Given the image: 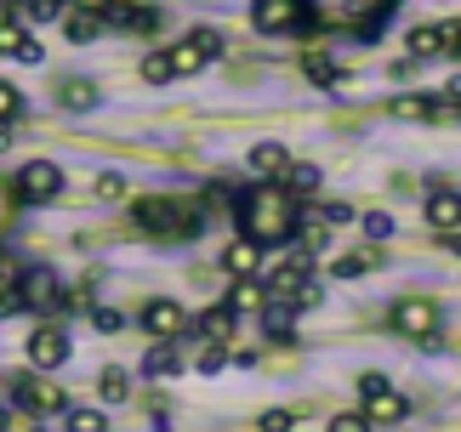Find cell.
Here are the masks:
<instances>
[{"label": "cell", "mask_w": 461, "mask_h": 432, "mask_svg": "<svg viewBox=\"0 0 461 432\" xmlns=\"http://www.w3.org/2000/svg\"><path fill=\"white\" fill-rule=\"evenodd\" d=\"M445 97H450V103H461V75L450 80V92H445Z\"/></svg>", "instance_id": "45"}, {"label": "cell", "mask_w": 461, "mask_h": 432, "mask_svg": "<svg viewBox=\"0 0 461 432\" xmlns=\"http://www.w3.org/2000/svg\"><path fill=\"white\" fill-rule=\"evenodd\" d=\"M257 427H262V432H291V427H296V416H291V410H268V416H262Z\"/></svg>", "instance_id": "37"}, {"label": "cell", "mask_w": 461, "mask_h": 432, "mask_svg": "<svg viewBox=\"0 0 461 432\" xmlns=\"http://www.w3.org/2000/svg\"><path fill=\"white\" fill-rule=\"evenodd\" d=\"M97 392H103V404H126L131 399V375L120 370V364H109V370L97 375Z\"/></svg>", "instance_id": "22"}, {"label": "cell", "mask_w": 461, "mask_h": 432, "mask_svg": "<svg viewBox=\"0 0 461 432\" xmlns=\"http://www.w3.org/2000/svg\"><path fill=\"white\" fill-rule=\"evenodd\" d=\"M143 330H154L159 341H171L176 330H183V308H176V302H166V296L149 302V308H143Z\"/></svg>", "instance_id": "13"}, {"label": "cell", "mask_w": 461, "mask_h": 432, "mask_svg": "<svg viewBox=\"0 0 461 432\" xmlns=\"http://www.w3.org/2000/svg\"><path fill=\"white\" fill-rule=\"evenodd\" d=\"M97 29H103V17H97V12H68V17H63V34H68L75 46L97 40Z\"/></svg>", "instance_id": "23"}, {"label": "cell", "mask_w": 461, "mask_h": 432, "mask_svg": "<svg viewBox=\"0 0 461 432\" xmlns=\"http://www.w3.org/2000/svg\"><path fill=\"white\" fill-rule=\"evenodd\" d=\"M291 319H296L291 302L268 296V308H262V330H268V341H291Z\"/></svg>", "instance_id": "19"}, {"label": "cell", "mask_w": 461, "mask_h": 432, "mask_svg": "<svg viewBox=\"0 0 461 432\" xmlns=\"http://www.w3.org/2000/svg\"><path fill=\"white\" fill-rule=\"evenodd\" d=\"M370 262H376V250H353V256H336V262H330V279H359V274H370Z\"/></svg>", "instance_id": "24"}, {"label": "cell", "mask_w": 461, "mask_h": 432, "mask_svg": "<svg viewBox=\"0 0 461 432\" xmlns=\"http://www.w3.org/2000/svg\"><path fill=\"white\" fill-rule=\"evenodd\" d=\"M58 103L68 108V114H86V108L103 103V92H97V80H63L58 86Z\"/></svg>", "instance_id": "17"}, {"label": "cell", "mask_w": 461, "mask_h": 432, "mask_svg": "<svg viewBox=\"0 0 461 432\" xmlns=\"http://www.w3.org/2000/svg\"><path fill=\"white\" fill-rule=\"evenodd\" d=\"M303 75L313 86H342V63H330V58H303Z\"/></svg>", "instance_id": "27"}, {"label": "cell", "mask_w": 461, "mask_h": 432, "mask_svg": "<svg viewBox=\"0 0 461 432\" xmlns=\"http://www.w3.org/2000/svg\"><path fill=\"white\" fill-rule=\"evenodd\" d=\"M376 392H387V375L365 370V375H359V399H376Z\"/></svg>", "instance_id": "40"}, {"label": "cell", "mask_w": 461, "mask_h": 432, "mask_svg": "<svg viewBox=\"0 0 461 432\" xmlns=\"http://www.w3.org/2000/svg\"><path fill=\"white\" fill-rule=\"evenodd\" d=\"M29 358H34V370H58L63 358H68V336L58 330V324L34 330V336H29Z\"/></svg>", "instance_id": "10"}, {"label": "cell", "mask_w": 461, "mask_h": 432, "mask_svg": "<svg viewBox=\"0 0 461 432\" xmlns=\"http://www.w3.org/2000/svg\"><path fill=\"white\" fill-rule=\"evenodd\" d=\"M63 427H68V432H109V416H103L97 404H92V410H68Z\"/></svg>", "instance_id": "26"}, {"label": "cell", "mask_w": 461, "mask_h": 432, "mask_svg": "<svg viewBox=\"0 0 461 432\" xmlns=\"http://www.w3.org/2000/svg\"><path fill=\"white\" fill-rule=\"evenodd\" d=\"M23 6V17H41V23H51V17H63L68 0H17Z\"/></svg>", "instance_id": "33"}, {"label": "cell", "mask_w": 461, "mask_h": 432, "mask_svg": "<svg viewBox=\"0 0 461 432\" xmlns=\"http://www.w3.org/2000/svg\"><path fill=\"white\" fill-rule=\"evenodd\" d=\"M6 427H12V421H6V410H0V432H6Z\"/></svg>", "instance_id": "47"}, {"label": "cell", "mask_w": 461, "mask_h": 432, "mask_svg": "<svg viewBox=\"0 0 461 432\" xmlns=\"http://www.w3.org/2000/svg\"><path fill=\"white\" fill-rule=\"evenodd\" d=\"M23 308H29V302H23L17 284H12V291H0V319H12V313H23Z\"/></svg>", "instance_id": "39"}, {"label": "cell", "mask_w": 461, "mask_h": 432, "mask_svg": "<svg viewBox=\"0 0 461 432\" xmlns=\"http://www.w3.org/2000/svg\"><path fill=\"white\" fill-rule=\"evenodd\" d=\"M240 233L251 245H285L291 233H296V200H291V188H279V183H268V188H251L240 200Z\"/></svg>", "instance_id": "1"}, {"label": "cell", "mask_w": 461, "mask_h": 432, "mask_svg": "<svg viewBox=\"0 0 461 432\" xmlns=\"http://www.w3.org/2000/svg\"><path fill=\"white\" fill-rule=\"evenodd\" d=\"M0 51H12L17 63H41V58H46V51H41V46H34L29 34H23V23H12V17L0 23Z\"/></svg>", "instance_id": "16"}, {"label": "cell", "mask_w": 461, "mask_h": 432, "mask_svg": "<svg viewBox=\"0 0 461 432\" xmlns=\"http://www.w3.org/2000/svg\"><path fill=\"white\" fill-rule=\"evenodd\" d=\"M92 324H97V336H120V324H126V319H120L114 308H92Z\"/></svg>", "instance_id": "36"}, {"label": "cell", "mask_w": 461, "mask_h": 432, "mask_svg": "<svg viewBox=\"0 0 461 432\" xmlns=\"http://www.w3.org/2000/svg\"><path fill=\"white\" fill-rule=\"evenodd\" d=\"M285 302H291L296 313H308V308H319V302H325V291H319V279H308V284H296Z\"/></svg>", "instance_id": "31"}, {"label": "cell", "mask_w": 461, "mask_h": 432, "mask_svg": "<svg viewBox=\"0 0 461 432\" xmlns=\"http://www.w3.org/2000/svg\"><path fill=\"white\" fill-rule=\"evenodd\" d=\"M313 274H308V256H291V262H279L274 267V274L268 279H262V291H268V296H279V302H285L291 291H296V284H308Z\"/></svg>", "instance_id": "11"}, {"label": "cell", "mask_w": 461, "mask_h": 432, "mask_svg": "<svg viewBox=\"0 0 461 432\" xmlns=\"http://www.w3.org/2000/svg\"><path fill=\"white\" fill-rule=\"evenodd\" d=\"M143 375H176V347L171 341H159V347L143 358Z\"/></svg>", "instance_id": "28"}, {"label": "cell", "mask_w": 461, "mask_h": 432, "mask_svg": "<svg viewBox=\"0 0 461 432\" xmlns=\"http://www.w3.org/2000/svg\"><path fill=\"white\" fill-rule=\"evenodd\" d=\"M257 262H262V245H251L245 233H240V239L228 245V250H222V267H228L234 279H251V274H257Z\"/></svg>", "instance_id": "15"}, {"label": "cell", "mask_w": 461, "mask_h": 432, "mask_svg": "<svg viewBox=\"0 0 461 432\" xmlns=\"http://www.w3.org/2000/svg\"><path fill=\"white\" fill-rule=\"evenodd\" d=\"M97 200H103V205L126 200V176H120V171H103V176H97Z\"/></svg>", "instance_id": "32"}, {"label": "cell", "mask_w": 461, "mask_h": 432, "mask_svg": "<svg viewBox=\"0 0 461 432\" xmlns=\"http://www.w3.org/2000/svg\"><path fill=\"white\" fill-rule=\"evenodd\" d=\"M387 12H393V0H308L313 29L319 23H325V29H353V34H365V40L382 34Z\"/></svg>", "instance_id": "3"}, {"label": "cell", "mask_w": 461, "mask_h": 432, "mask_svg": "<svg viewBox=\"0 0 461 432\" xmlns=\"http://www.w3.org/2000/svg\"><path fill=\"white\" fill-rule=\"evenodd\" d=\"M171 68H176V75H194V68H200V58H194L188 46H176V51H171Z\"/></svg>", "instance_id": "41"}, {"label": "cell", "mask_w": 461, "mask_h": 432, "mask_svg": "<svg viewBox=\"0 0 461 432\" xmlns=\"http://www.w3.org/2000/svg\"><path fill=\"white\" fill-rule=\"evenodd\" d=\"M12 404L29 410V416H41V421L68 416V392H63L58 382H46V375H23V382L12 387Z\"/></svg>", "instance_id": "5"}, {"label": "cell", "mask_w": 461, "mask_h": 432, "mask_svg": "<svg viewBox=\"0 0 461 432\" xmlns=\"http://www.w3.org/2000/svg\"><path fill=\"white\" fill-rule=\"evenodd\" d=\"M17 291H23V302H29V308H41V313H63L68 308V296H63V284H58L51 267H29V274L17 279Z\"/></svg>", "instance_id": "8"}, {"label": "cell", "mask_w": 461, "mask_h": 432, "mask_svg": "<svg viewBox=\"0 0 461 432\" xmlns=\"http://www.w3.org/2000/svg\"><path fill=\"white\" fill-rule=\"evenodd\" d=\"M393 330L399 336H411V341H421L428 330H438V302H428V296H404V302H393Z\"/></svg>", "instance_id": "7"}, {"label": "cell", "mask_w": 461, "mask_h": 432, "mask_svg": "<svg viewBox=\"0 0 461 432\" xmlns=\"http://www.w3.org/2000/svg\"><path fill=\"white\" fill-rule=\"evenodd\" d=\"M348 216H353V211H348L342 200H330V205H325V222H330V228H342V222H348Z\"/></svg>", "instance_id": "43"}, {"label": "cell", "mask_w": 461, "mask_h": 432, "mask_svg": "<svg viewBox=\"0 0 461 432\" xmlns=\"http://www.w3.org/2000/svg\"><path fill=\"white\" fill-rule=\"evenodd\" d=\"M365 410H370V416H365L370 427H399L404 416H411V404H404L393 387H387V392H376V399H365Z\"/></svg>", "instance_id": "14"}, {"label": "cell", "mask_w": 461, "mask_h": 432, "mask_svg": "<svg viewBox=\"0 0 461 432\" xmlns=\"http://www.w3.org/2000/svg\"><path fill=\"white\" fill-rule=\"evenodd\" d=\"M183 46H188V51H194V58H200V63L222 58V34H217V29H194V34H188Z\"/></svg>", "instance_id": "25"}, {"label": "cell", "mask_w": 461, "mask_h": 432, "mask_svg": "<svg viewBox=\"0 0 461 432\" xmlns=\"http://www.w3.org/2000/svg\"><path fill=\"white\" fill-rule=\"evenodd\" d=\"M365 233H370V239H387V233H393V216H387V211H370L365 216Z\"/></svg>", "instance_id": "38"}, {"label": "cell", "mask_w": 461, "mask_h": 432, "mask_svg": "<svg viewBox=\"0 0 461 432\" xmlns=\"http://www.w3.org/2000/svg\"><path fill=\"white\" fill-rule=\"evenodd\" d=\"M251 29L257 34H308V0H251Z\"/></svg>", "instance_id": "4"}, {"label": "cell", "mask_w": 461, "mask_h": 432, "mask_svg": "<svg viewBox=\"0 0 461 432\" xmlns=\"http://www.w3.org/2000/svg\"><path fill=\"white\" fill-rule=\"evenodd\" d=\"M17 108H23V97H17V86L0 80V125H12L17 120Z\"/></svg>", "instance_id": "35"}, {"label": "cell", "mask_w": 461, "mask_h": 432, "mask_svg": "<svg viewBox=\"0 0 461 432\" xmlns=\"http://www.w3.org/2000/svg\"><path fill=\"white\" fill-rule=\"evenodd\" d=\"M0 267H6V239H0Z\"/></svg>", "instance_id": "46"}, {"label": "cell", "mask_w": 461, "mask_h": 432, "mask_svg": "<svg viewBox=\"0 0 461 432\" xmlns=\"http://www.w3.org/2000/svg\"><path fill=\"white\" fill-rule=\"evenodd\" d=\"M103 29L154 34V29H159V12H154V6H143V0H109V6H103Z\"/></svg>", "instance_id": "9"}, {"label": "cell", "mask_w": 461, "mask_h": 432, "mask_svg": "<svg viewBox=\"0 0 461 432\" xmlns=\"http://www.w3.org/2000/svg\"><path fill=\"white\" fill-rule=\"evenodd\" d=\"M445 250H450V256H461V228H456L450 239H445Z\"/></svg>", "instance_id": "44"}, {"label": "cell", "mask_w": 461, "mask_h": 432, "mask_svg": "<svg viewBox=\"0 0 461 432\" xmlns=\"http://www.w3.org/2000/svg\"><path fill=\"white\" fill-rule=\"evenodd\" d=\"M12 194H17V200H29V205H46V200H58V194H63V171L51 166V159H29V166L17 171Z\"/></svg>", "instance_id": "6"}, {"label": "cell", "mask_w": 461, "mask_h": 432, "mask_svg": "<svg viewBox=\"0 0 461 432\" xmlns=\"http://www.w3.org/2000/svg\"><path fill=\"white\" fill-rule=\"evenodd\" d=\"M176 75V68H171V51H149V58H143V80L149 86H166Z\"/></svg>", "instance_id": "30"}, {"label": "cell", "mask_w": 461, "mask_h": 432, "mask_svg": "<svg viewBox=\"0 0 461 432\" xmlns=\"http://www.w3.org/2000/svg\"><path fill=\"white\" fill-rule=\"evenodd\" d=\"M137 228L149 233L159 245H176V239H194V233L205 228V211L183 200V194H149V200H137Z\"/></svg>", "instance_id": "2"}, {"label": "cell", "mask_w": 461, "mask_h": 432, "mask_svg": "<svg viewBox=\"0 0 461 432\" xmlns=\"http://www.w3.org/2000/svg\"><path fill=\"white\" fill-rule=\"evenodd\" d=\"M234 308H228V302H222V308H211V313H200V324H194V330H200L205 341H228V336H234Z\"/></svg>", "instance_id": "21"}, {"label": "cell", "mask_w": 461, "mask_h": 432, "mask_svg": "<svg viewBox=\"0 0 461 432\" xmlns=\"http://www.w3.org/2000/svg\"><path fill=\"white\" fill-rule=\"evenodd\" d=\"M34 432H41V427H34Z\"/></svg>", "instance_id": "48"}, {"label": "cell", "mask_w": 461, "mask_h": 432, "mask_svg": "<svg viewBox=\"0 0 461 432\" xmlns=\"http://www.w3.org/2000/svg\"><path fill=\"white\" fill-rule=\"evenodd\" d=\"M428 222H433L438 233H456V228H461V194H456V188H433V194H428Z\"/></svg>", "instance_id": "12"}, {"label": "cell", "mask_w": 461, "mask_h": 432, "mask_svg": "<svg viewBox=\"0 0 461 432\" xmlns=\"http://www.w3.org/2000/svg\"><path fill=\"white\" fill-rule=\"evenodd\" d=\"M319 188V166H291V200L296 194H313Z\"/></svg>", "instance_id": "34"}, {"label": "cell", "mask_w": 461, "mask_h": 432, "mask_svg": "<svg viewBox=\"0 0 461 432\" xmlns=\"http://www.w3.org/2000/svg\"><path fill=\"white\" fill-rule=\"evenodd\" d=\"M228 308H234V313H262V308H268V291H262V279H240L234 291H228Z\"/></svg>", "instance_id": "20"}, {"label": "cell", "mask_w": 461, "mask_h": 432, "mask_svg": "<svg viewBox=\"0 0 461 432\" xmlns=\"http://www.w3.org/2000/svg\"><path fill=\"white\" fill-rule=\"evenodd\" d=\"M251 171L257 176H285L291 171V148H279V142H257V148H251Z\"/></svg>", "instance_id": "18"}, {"label": "cell", "mask_w": 461, "mask_h": 432, "mask_svg": "<svg viewBox=\"0 0 461 432\" xmlns=\"http://www.w3.org/2000/svg\"><path fill=\"white\" fill-rule=\"evenodd\" d=\"M330 432H370L365 416H330Z\"/></svg>", "instance_id": "42"}, {"label": "cell", "mask_w": 461, "mask_h": 432, "mask_svg": "<svg viewBox=\"0 0 461 432\" xmlns=\"http://www.w3.org/2000/svg\"><path fill=\"white\" fill-rule=\"evenodd\" d=\"M228 358H234V353H228L222 341H205V347H200V358H194V370H200V375H217V370L228 364Z\"/></svg>", "instance_id": "29"}]
</instances>
